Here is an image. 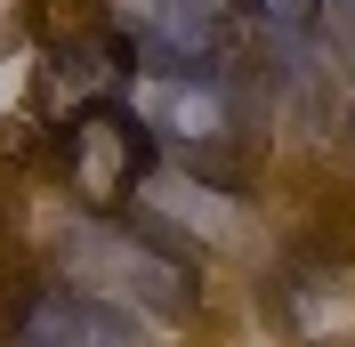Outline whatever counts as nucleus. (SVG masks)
I'll return each instance as SVG.
<instances>
[{
    "label": "nucleus",
    "mask_w": 355,
    "mask_h": 347,
    "mask_svg": "<svg viewBox=\"0 0 355 347\" xmlns=\"http://www.w3.org/2000/svg\"><path fill=\"white\" fill-rule=\"evenodd\" d=\"M194 275L202 266L162 226H137V210H121V218L81 210V226L65 235V291H89V299L130 307V315H186Z\"/></svg>",
    "instance_id": "f257e3e1"
},
{
    "label": "nucleus",
    "mask_w": 355,
    "mask_h": 347,
    "mask_svg": "<svg viewBox=\"0 0 355 347\" xmlns=\"http://www.w3.org/2000/svg\"><path fill=\"white\" fill-rule=\"evenodd\" d=\"M154 130H146V113L137 105H81L65 121V178H73V202L89 218H121L137 194H146V178H154Z\"/></svg>",
    "instance_id": "f03ea898"
},
{
    "label": "nucleus",
    "mask_w": 355,
    "mask_h": 347,
    "mask_svg": "<svg viewBox=\"0 0 355 347\" xmlns=\"http://www.w3.org/2000/svg\"><path fill=\"white\" fill-rule=\"evenodd\" d=\"M243 0H113V33L137 73H218Z\"/></svg>",
    "instance_id": "7ed1b4c3"
},
{
    "label": "nucleus",
    "mask_w": 355,
    "mask_h": 347,
    "mask_svg": "<svg viewBox=\"0 0 355 347\" xmlns=\"http://www.w3.org/2000/svg\"><path fill=\"white\" fill-rule=\"evenodd\" d=\"M130 105L146 113L154 146L186 153L194 170H218L226 153L243 146V105H234L226 73H137Z\"/></svg>",
    "instance_id": "20e7f679"
},
{
    "label": "nucleus",
    "mask_w": 355,
    "mask_h": 347,
    "mask_svg": "<svg viewBox=\"0 0 355 347\" xmlns=\"http://www.w3.org/2000/svg\"><path fill=\"white\" fill-rule=\"evenodd\" d=\"M17 347H146L130 307H105L89 291H41L17 323Z\"/></svg>",
    "instance_id": "39448f33"
},
{
    "label": "nucleus",
    "mask_w": 355,
    "mask_h": 347,
    "mask_svg": "<svg viewBox=\"0 0 355 347\" xmlns=\"http://www.w3.org/2000/svg\"><path fill=\"white\" fill-rule=\"evenodd\" d=\"M243 8L266 24V33H307V24L323 17V0H243Z\"/></svg>",
    "instance_id": "423d86ee"
},
{
    "label": "nucleus",
    "mask_w": 355,
    "mask_h": 347,
    "mask_svg": "<svg viewBox=\"0 0 355 347\" xmlns=\"http://www.w3.org/2000/svg\"><path fill=\"white\" fill-rule=\"evenodd\" d=\"M323 17H331L339 49H347V65H355V0H323Z\"/></svg>",
    "instance_id": "0eeeda50"
}]
</instances>
